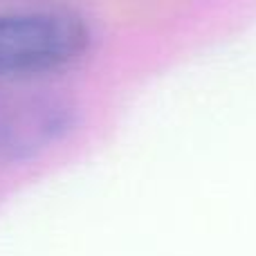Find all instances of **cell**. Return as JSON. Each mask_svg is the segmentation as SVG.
Returning <instances> with one entry per match:
<instances>
[{"instance_id": "obj_1", "label": "cell", "mask_w": 256, "mask_h": 256, "mask_svg": "<svg viewBox=\"0 0 256 256\" xmlns=\"http://www.w3.org/2000/svg\"><path fill=\"white\" fill-rule=\"evenodd\" d=\"M90 48V27L72 12L0 14V79L72 68Z\"/></svg>"}, {"instance_id": "obj_2", "label": "cell", "mask_w": 256, "mask_h": 256, "mask_svg": "<svg viewBox=\"0 0 256 256\" xmlns=\"http://www.w3.org/2000/svg\"><path fill=\"white\" fill-rule=\"evenodd\" d=\"M72 124L56 99H27L0 108V160H25L58 142Z\"/></svg>"}]
</instances>
